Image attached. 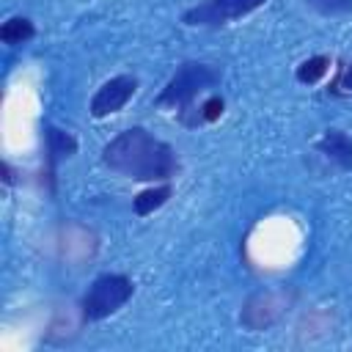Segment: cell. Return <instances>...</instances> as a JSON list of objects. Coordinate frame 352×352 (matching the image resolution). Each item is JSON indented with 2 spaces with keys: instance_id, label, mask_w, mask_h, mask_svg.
Returning a JSON list of instances; mask_svg holds the SVG:
<instances>
[{
  "instance_id": "obj_1",
  "label": "cell",
  "mask_w": 352,
  "mask_h": 352,
  "mask_svg": "<svg viewBox=\"0 0 352 352\" xmlns=\"http://www.w3.org/2000/svg\"><path fill=\"white\" fill-rule=\"evenodd\" d=\"M102 162L126 179L151 182V184L170 182L179 173L176 151L143 126H129L118 132L102 148Z\"/></svg>"
},
{
  "instance_id": "obj_2",
  "label": "cell",
  "mask_w": 352,
  "mask_h": 352,
  "mask_svg": "<svg viewBox=\"0 0 352 352\" xmlns=\"http://www.w3.org/2000/svg\"><path fill=\"white\" fill-rule=\"evenodd\" d=\"M223 80V72L212 63H201V60H184L173 77L165 82V88L157 94L154 99V107H173L179 113L190 110L195 104V99L214 88L217 82Z\"/></svg>"
},
{
  "instance_id": "obj_3",
  "label": "cell",
  "mask_w": 352,
  "mask_h": 352,
  "mask_svg": "<svg viewBox=\"0 0 352 352\" xmlns=\"http://www.w3.org/2000/svg\"><path fill=\"white\" fill-rule=\"evenodd\" d=\"M135 294V283L126 278V275H118V272H107V275H99L88 292L82 294L80 300V314L85 322H99V319H107L110 314H116L121 305H126Z\"/></svg>"
},
{
  "instance_id": "obj_4",
  "label": "cell",
  "mask_w": 352,
  "mask_h": 352,
  "mask_svg": "<svg viewBox=\"0 0 352 352\" xmlns=\"http://www.w3.org/2000/svg\"><path fill=\"white\" fill-rule=\"evenodd\" d=\"M267 0H204L182 14V22L190 28H223L234 19H242L261 8Z\"/></svg>"
},
{
  "instance_id": "obj_5",
  "label": "cell",
  "mask_w": 352,
  "mask_h": 352,
  "mask_svg": "<svg viewBox=\"0 0 352 352\" xmlns=\"http://www.w3.org/2000/svg\"><path fill=\"white\" fill-rule=\"evenodd\" d=\"M138 91V77L135 74H118V77H110L107 82H102L96 88V94L91 96V104H88V113L94 118H107L113 113H118Z\"/></svg>"
},
{
  "instance_id": "obj_6",
  "label": "cell",
  "mask_w": 352,
  "mask_h": 352,
  "mask_svg": "<svg viewBox=\"0 0 352 352\" xmlns=\"http://www.w3.org/2000/svg\"><path fill=\"white\" fill-rule=\"evenodd\" d=\"M314 148L336 162L341 170H352V138L344 129H324V135L314 143Z\"/></svg>"
},
{
  "instance_id": "obj_7",
  "label": "cell",
  "mask_w": 352,
  "mask_h": 352,
  "mask_svg": "<svg viewBox=\"0 0 352 352\" xmlns=\"http://www.w3.org/2000/svg\"><path fill=\"white\" fill-rule=\"evenodd\" d=\"M256 302H250L248 300V305L242 308V324L245 327H250V330H261V327H270L278 316H280V305L275 302V294L272 292H267V294H256L253 297Z\"/></svg>"
},
{
  "instance_id": "obj_8",
  "label": "cell",
  "mask_w": 352,
  "mask_h": 352,
  "mask_svg": "<svg viewBox=\"0 0 352 352\" xmlns=\"http://www.w3.org/2000/svg\"><path fill=\"white\" fill-rule=\"evenodd\" d=\"M223 110H226V99L220 96V94H209L198 107L192 104L190 110H184V113H179V121L184 124V126H201V124H214V121H220V116H223Z\"/></svg>"
},
{
  "instance_id": "obj_9",
  "label": "cell",
  "mask_w": 352,
  "mask_h": 352,
  "mask_svg": "<svg viewBox=\"0 0 352 352\" xmlns=\"http://www.w3.org/2000/svg\"><path fill=\"white\" fill-rule=\"evenodd\" d=\"M170 195H173V184H170V182H160V184H151V187H146L143 192H138V195L132 198V209H135V214L146 217V214H151L154 209L165 206Z\"/></svg>"
},
{
  "instance_id": "obj_10",
  "label": "cell",
  "mask_w": 352,
  "mask_h": 352,
  "mask_svg": "<svg viewBox=\"0 0 352 352\" xmlns=\"http://www.w3.org/2000/svg\"><path fill=\"white\" fill-rule=\"evenodd\" d=\"M33 36H36V25H33L28 16H11V19H6V22L0 25V41H3V44L16 47V44L30 41Z\"/></svg>"
},
{
  "instance_id": "obj_11",
  "label": "cell",
  "mask_w": 352,
  "mask_h": 352,
  "mask_svg": "<svg viewBox=\"0 0 352 352\" xmlns=\"http://www.w3.org/2000/svg\"><path fill=\"white\" fill-rule=\"evenodd\" d=\"M44 132H47V154H50V165H55L58 160L72 157V154L77 151V140H74L69 132H63V129H58V126H47Z\"/></svg>"
},
{
  "instance_id": "obj_12",
  "label": "cell",
  "mask_w": 352,
  "mask_h": 352,
  "mask_svg": "<svg viewBox=\"0 0 352 352\" xmlns=\"http://www.w3.org/2000/svg\"><path fill=\"white\" fill-rule=\"evenodd\" d=\"M330 66H333V60H330L327 55H311V58H305V60L297 66L294 77H297V82H302V85H316V82L330 72Z\"/></svg>"
},
{
  "instance_id": "obj_13",
  "label": "cell",
  "mask_w": 352,
  "mask_h": 352,
  "mask_svg": "<svg viewBox=\"0 0 352 352\" xmlns=\"http://www.w3.org/2000/svg\"><path fill=\"white\" fill-rule=\"evenodd\" d=\"M322 16H344L352 11V0H305Z\"/></svg>"
},
{
  "instance_id": "obj_14",
  "label": "cell",
  "mask_w": 352,
  "mask_h": 352,
  "mask_svg": "<svg viewBox=\"0 0 352 352\" xmlns=\"http://www.w3.org/2000/svg\"><path fill=\"white\" fill-rule=\"evenodd\" d=\"M327 94L330 96H352V63L338 66L336 80L327 85Z\"/></svg>"
},
{
  "instance_id": "obj_15",
  "label": "cell",
  "mask_w": 352,
  "mask_h": 352,
  "mask_svg": "<svg viewBox=\"0 0 352 352\" xmlns=\"http://www.w3.org/2000/svg\"><path fill=\"white\" fill-rule=\"evenodd\" d=\"M3 182H6L8 187L14 184V170H11V165H8V162H3Z\"/></svg>"
}]
</instances>
